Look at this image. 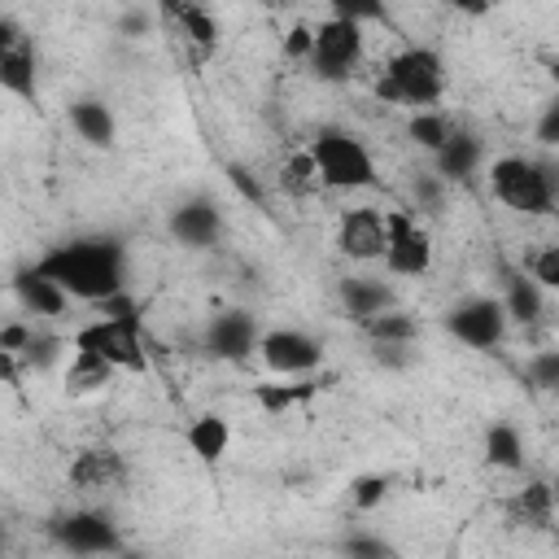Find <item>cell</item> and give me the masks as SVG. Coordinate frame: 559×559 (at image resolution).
<instances>
[{"label":"cell","instance_id":"6da1fadb","mask_svg":"<svg viewBox=\"0 0 559 559\" xmlns=\"http://www.w3.org/2000/svg\"><path fill=\"white\" fill-rule=\"evenodd\" d=\"M35 271H44L48 280H57L74 301H92V306L127 288V258H122V245H118V240H105V236L52 245V249L35 262Z\"/></svg>","mask_w":559,"mask_h":559},{"label":"cell","instance_id":"7a4b0ae2","mask_svg":"<svg viewBox=\"0 0 559 559\" xmlns=\"http://www.w3.org/2000/svg\"><path fill=\"white\" fill-rule=\"evenodd\" d=\"M310 153H314V166H319V183L323 188L358 192V188H376L380 183V170H376L371 148L358 135L341 131V127H323L310 140Z\"/></svg>","mask_w":559,"mask_h":559},{"label":"cell","instance_id":"3957f363","mask_svg":"<svg viewBox=\"0 0 559 559\" xmlns=\"http://www.w3.org/2000/svg\"><path fill=\"white\" fill-rule=\"evenodd\" d=\"M441 87H445V66L424 44H411V48L393 52L389 66H384V79L376 83L380 100H397V105H415V109L432 105L441 96Z\"/></svg>","mask_w":559,"mask_h":559},{"label":"cell","instance_id":"277c9868","mask_svg":"<svg viewBox=\"0 0 559 559\" xmlns=\"http://www.w3.org/2000/svg\"><path fill=\"white\" fill-rule=\"evenodd\" d=\"M489 192L515 210V214H550L555 210V183H550V170L528 162V157H498L489 166Z\"/></svg>","mask_w":559,"mask_h":559},{"label":"cell","instance_id":"5b68a950","mask_svg":"<svg viewBox=\"0 0 559 559\" xmlns=\"http://www.w3.org/2000/svg\"><path fill=\"white\" fill-rule=\"evenodd\" d=\"M74 349H96L100 358H109L118 371H148V354H144V336H140V314H96L92 323H83L70 336Z\"/></svg>","mask_w":559,"mask_h":559},{"label":"cell","instance_id":"8992f818","mask_svg":"<svg viewBox=\"0 0 559 559\" xmlns=\"http://www.w3.org/2000/svg\"><path fill=\"white\" fill-rule=\"evenodd\" d=\"M362 61V22H349V17H328L314 26V52H310V66L319 79H345L354 66Z\"/></svg>","mask_w":559,"mask_h":559},{"label":"cell","instance_id":"52a82bcc","mask_svg":"<svg viewBox=\"0 0 559 559\" xmlns=\"http://www.w3.org/2000/svg\"><path fill=\"white\" fill-rule=\"evenodd\" d=\"M507 323H511V314H507L502 297H467L445 314V332L472 349H493L507 336Z\"/></svg>","mask_w":559,"mask_h":559},{"label":"cell","instance_id":"ba28073f","mask_svg":"<svg viewBox=\"0 0 559 559\" xmlns=\"http://www.w3.org/2000/svg\"><path fill=\"white\" fill-rule=\"evenodd\" d=\"M384 223H389L384 266L393 275H428V266H432V236L406 210H384Z\"/></svg>","mask_w":559,"mask_h":559},{"label":"cell","instance_id":"9c48e42d","mask_svg":"<svg viewBox=\"0 0 559 559\" xmlns=\"http://www.w3.org/2000/svg\"><path fill=\"white\" fill-rule=\"evenodd\" d=\"M258 354L271 371L280 376H310L319 362H323V345L297 328H275V332H262L258 341Z\"/></svg>","mask_w":559,"mask_h":559},{"label":"cell","instance_id":"30bf717a","mask_svg":"<svg viewBox=\"0 0 559 559\" xmlns=\"http://www.w3.org/2000/svg\"><path fill=\"white\" fill-rule=\"evenodd\" d=\"M384 245H389V223L380 210L371 205H358V210H345L341 223H336V249L354 262H376L384 258Z\"/></svg>","mask_w":559,"mask_h":559},{"label":"cell","instance_id":"8fae6325","mask_svg":"<svg viewBox=\"0 0 559 559\" xmlns=\"http://www.w3.org/2000/svg\"><path fill=\"white\" fill-rule=\"evenodd\" d=\"M52 537L70 555H114V550H122L118 528L105 515H96V511H70V515H61L52 524Z\"/></svg>","mask_w":559,"mask_h":559},{"label":"cell","instance_id":"7c38bea8","mask_svg":"<svg viewBox=\"0 0 559 559\" xmlns=\"http://www.w3.org/2000/svg\"><path fill=\"white\" fill-rule=\"evenodd\" d=\"M0 87L17 100H35V52L13 22H4L0 35Z\"/></svg>","mask_w":559,"mask_h":559},{"label":"cell","instance_id":"4fadbf2b","mask_svg":"<svg viewBox=\"0 0 559 559\" xmlns=\"http://www.w3.org/2000/svg\"><path fill=\"white\" fill-rule=\"evenodd\" d=\"M258 341H262V332H258L253 314H245V310H227L205 328V349L227 362H240L245 354H253Z\"/></svg>","mask_w":559,"mask_h":559},{"label":"cell","instance_id":"5bb4252c","mask_svg":"<svg viewBox=\"0 0 559 559\" xmlns=\"http://www.w3.org/2000/svg\"><path fill=\"white\" fill-rule=\"evenodd\" d=\"M218 227H223V218H218V210H214V201H183L175 214H170V231L183 240V245H192V249H201V245H214L218 240Z\"/></svg>","mask_w":559,"mask_h":559},{"label":"cell","instance_id":"9a60e30c","mask_svg":"<svg viewBox=\"0 0 559 559\" xmlns=\"http://www.w3.org/2000/svg\"><path fill=\"white\" fill-rule=\"evenodd\" d=\"M122 454L118 450H79L74 463H70V485L96 493V489H109L122 480Z\"/></svg>","mask_w":559,"mask_h":559},{"label":"cell","instance_id":"2e32d148","mask_svg":"<svg viewBox=\"0 0 559 559\" xmlns=\"http://www.w3.org/2000/svg\"><path fill=\"white\" fill-rule=\"evenodd\" d=\"M13 293H17V301H22L31 314H48V319L70 306V293H66L57 280H48L44 271H35V266L13 280Z\"/></svg>","mask_w":559,"mask_h":559},{"label":"cell","instance_id":"e0dca14e","mask_svg":"<svg viewBox=\"0 0 559 559\" xmlns=\"http://www.w3.org/2000/svg\"><path fill=\"white\" fill-rule=\"evenodd\" d=\"M70 127L79 131V140H87L92 148H109L118 140V122L109 114L105 100H74L70 105Z\"/></svg>","mask_w":559,"mask_h":559},{"label":"cell","instance_id":"ac0fdd59","mask_svg":"<svg viewBox=\"0 0 559 559\" xmlns=\"http://www.w3.org/2000/svg\"><path fill=\"white\" fill-rule=\"evenodd\" d=\"M183 441H188V450H192L201 463H218V459L227 454V445H231V424H227L223 415H197V419L188 424Z\"/></svg>","mask_w":559,"mask_h":559},{"label":"cell","instance_id":"d6986e66","mask_svg":"<svg viewBox=\"0 0 559 559\" xmlns=\"http://www.w3.org/2000/svg\"><path fill=\"white\" fill-rule=\"evenodd\" d=\"M341 301H345V310L354 314V319H371V314H380V310H389V288L380 284V280H371V275H349V280H341Z\"/></svg>","mask_w":559,"mask_h":559},{"label":"cell","instance_id":"ffe728a7","mask_svg":"<svg viewBox=\"0 0 559 559\" xmlns=\"http://www.w3.org/2000/svg\"><path fill=\"white\" fill-rule=\"evenodd\" d=\"M114 371L118 367L109 358H100L96 349H74L70 367H66V389L70 393H96V389H105L114 380Z\"/></svg>","mask_w":559,"mask_h":559},{"label":"cell","instance_id":"44dd1931","mask_svg":"<svg viewBox=\"0 0 559 559\" xmlns=\"http://www.w3.org/2000/svg\"><path fill=\"white\" fill-rule=\"evenodd\" d=\"M550 515H555V485H546V480H528V485L511 498V520H515V524L546 528Z\"/></svg>","mask_w":559,"mask_h":559},{"label":"cell","instance_id":"7402d4cb","mask_svg":"<svg viewBox=\"0 0 559 559\" xmlns=\"http://www.w3.org/2000/svg\"><path fill=\"white\" fill-rule=\"evenodd\" d=\"M485 459L489 467H502V472H520L524 467V441L511 424H493L485 432Z\"/></svg>","mask_w":559,"mask_h":559},{"label":"cell","instance_id":"603a6c76","mask_svg":"<svg viewBox=\"0 0 559 559\" xmlns=\"http://www.w3.org/2000/svg\"><path fill=\"white\" fill-rule=\"evenodd\" d=\"M542 284L533 280V275H515L511 284H507V293H502V306H507V314L515 319V323H537V314H542Z\"/></svg>","mask_w":559,"mask_h":559},{"label":"cell","instance_id":"cb8c5ba5","mask_svg":"<svg viewBox=\"0 0 559 559\" xmlns=\"http://www.w3.org/2000/svg\"><path fill=\"white\" fill-rule=\"evenodd\" d=\"M476 162H480V144L472 135H450V144L437 153V170L445 179H472Z\"/></svg>","mask_w":559,"mask_h":559},{"label":"cell","instance_id":"d4e9b609","mask_svg":"<svg viewBox=\"0 0 559 559\" xmlns=\"http://www.w3.org/2000/svg\"><path fill=\"white\" fill-rule=\"evenodd\" d=\"M406 135H411L419 148H428V153L437 157V153L450 144V135H454V131H450V122H445L441 114H432V109H415V114H411V122H406Z\"/></svg>","mask_w":559,"mask_h":559},{"label":"cell","instance_id":"484cf974","mask_svg":"<svg viewBox=\"0 0 559 559\" xmlns=\"http://www.w3.org/2000/svg\"><path fill=\"white\" fill-rule=\"evenodd\" d=\"M367 336L371 341H380V345H411L415 341V319L411 314H402V310H380V314H371L367 323Z\"/></svg>","mask_w":559,"mask_h":559},{"label":"cell","instance_id":"4316f807","mask_svg":"<svg viewBox=\"0 0 559 559\" xmlns=\"http://www.w3.org/2000/svg\"><path fill=\"white\" fill-rule=\"evenodd\" d=\"M314 380H301V384H253V402L266 411V415H284L293 402H306L314 397Z\"/></svg>","mask_w":559,"mask_h":559},{"label":"cell","instance_id":"83f0119b","mask_svg":"<svg viewBox=\"0 0 559 559\" xmlns=\"http://www.w3.org/2000/svg\"><path fill=\"white\" fill-rule=\"evenodd\" d=\"M280 188L293 192V197H306V192L319 188V166H314V153H310V148H301V153H293V157L284 162V170H280Z\"/></svg>","mask_w":559,"mask_h":559},{"label":"cell","instance_id":"f1b7e54d","mask_svg":"<svg viewBox=\"0 0 559 559\" xmlns=\"http://www.w3.org/2000/svg\"><path fill=\"white\" fill-rule=\"evenodd\" d=\"M175 22H179V31L192 39V44H201V48H214V39H218V22L201 9V4H192V0H183L179 9H175Z\"/></svg>","mask_w":559,"mask_h":559},{"label":"cell","instance_id":"f546056e","mask_svg":"<svg viewBox=\"0 0 559 559\" xmlns=\"http://www.w3.org/2000/svg\"><path fill=\"white\" fill-rule=\"evenodd\" d=\"M332 17H349V22H380L384 17V0H328Z\"/></svg>","mask_w":559,"mask_h":559},{"label":"cell","instance_id":"4dcf8cb0","mask_svg":"<svg viewBox=\"0 0 559 559\" xmlns=\"http://www.w3.org/2000/svg\"><path fill=\"white\" fill-rule=\"evenodd\" d=\"M349 493H354V507L358 511H371V507H380L389 498V476H358Z\"/></svg>","mask_w":559,"mask_h":559},{"label":"cell","instance_id":"1f68e13d","mask_svg":"<svg viewBox=\"0 0 559 559\" xmlns=\"http://www.w3.org/2000/svg\"><path fill=\"white\" fill-rule=\"evenodd\" d=\"M528 275H533L542 288H559V245H542V249L533 253Z\"/></svg>","mask_w":559,"mask_h":559},{"label":"cell","instance_id":"d6a6232c","mask_svg":"<svg viewBox=\"0 0 559 559\" xmlns=\"http://www.w3.org/2000/svg\"><path fill=\"white\" fill-rule=\"evenodd\" d=\"M528 376H533V384H542V389H559V349H542V354H533Z\"/></svg>","mask_w":559,"mask_h":559},{"label":"cell","instance_id":"836d02e7","mask_svg":"<svg viewBox=\"0 0 559 559\" xmlns=\"http://www.w3.org/2000/svg\"><path fill=\"white\" fill-rule=\"evenodd\" d=\"M533 140H537L542 148H559V100H550V105L542 109V118H537V127H533Z\"/></svg>","mask_w":559,"mask_h":559},{"label":"cell","instance_id":"e575fe53","mask_svg":"<svg viewBox=\"0 0 559 559\" xmlns=\"http://www.w3.org/2000/svg\"><path fill=\"white\" fill-rule=\"evenodd\" d=\"M22 354H26V362H35V367H48V362L61 354V341H57V336H31V345H26Z\"/></svg>","mask_w":559,"mask_h":559},{"label":"cell","instance_id":"d590c367","mask_svg":"<svg viewBox=\"0 0 559 559\" xmlns=\"http://www.w3.org/2000/svg\"><path fill=\"white\" fill-rule=\"evenodd\" d=\"M284 52L297 57V61H310V52H314V31H310V26H293L288 39H284Z\"/></svg>","mask_w":559,"mask_h":559},{"label":"cell","instance_id":"8d00e7d4","mask_svg":"<svg viewBox=\"0 0 559 559\" xmlns=\"http://www.w3.org/2000/svg\"><path fill=\"white\" fill-rule=\"evenodd\" d=\"M31 336H35V332H31L26 323H4V332H0V349H4V354H22V349L31 345Z\"/></svg>","mask_w":559,"mask_h":559},{"label":"cell","instance_id":"74e56055","mask_svg":"<svg viewBox=\"0 0 559 559\" xmlns=\"http://www.w3.org/2000/svg\"><path fill=\"white\" fill-rule=\"evenodd\" d=\"M345 550H349V555H384L389 546H384V542H371V537H349Z\"/></svg>","mask_w":559,"mask_h":559},{"label":"cell","instance_id":"f35d334b","mask_svg":"<svg viewBox=\"0 0 559 559\" xmlns=\"http://www.w3.org/2000/svg\"><path fill=\"white\" fill-rule=\"evenodd\" d=\"M459 13H467V17H480V13H489L498 0H450Z\"/></svg>","mask_w":559,"mask_h":559},{"label":"cell","instance_id":"ab89813d","mask_svg":"<svg viewBox=\"0 0 559 559\" xmlns=\"http://www.w3.org/2000/svg\"><path fill=\"white\" fill-rule=\"evenodd\" d=\"M546 70H550V79L559 83V52H550V57H546Z\"/></svg>","mask_w":559,"mask_h":559},{"label":"cell","instance_id":"60d3db41","mask_svg":"<svg viewBox=\"0 0 559 559\" xmlns=\"http://www.w3.org/2000/svg\"><path fill=\"white\" fill-rule=\"evenodd\" d=\"M179 4H183V0H162V9H166L170 17H175V9H179Z\"/></svg>","mask_w":559,"mask_h":559},{"label":"cell","instance_id":"b9f144b4","mask_svg":"<svg viewBox=\"0 0 559 559\" xmlns=\"http://www.w3.org/2000/svg\"><path fill=\"white\" fill-rule=\"evenodd\" d=\"M555 511H559V485H555Z\"/></svg>","mask_w":559,"mask_h":559},{"label":"cell","instance_id":"7bdbcfd3","mask_svg":"<svg viewBox=\"0 0 559 559\" xmlns=\"http://www.w3.org/2000/svg\"><path fill=\"white\" fill-rule=\"evenodd\" d=\"M266 4H280V0H266Z\"/></svg>","mask_w":559,"mask_h":559}]
</instances>
